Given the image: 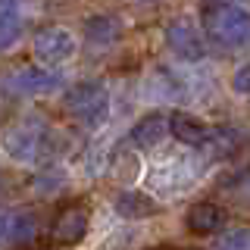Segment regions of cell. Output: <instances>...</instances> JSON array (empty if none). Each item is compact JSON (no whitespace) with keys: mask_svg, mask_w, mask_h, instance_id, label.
Masks as SVG:
<instances>
[{"mask_svg":"<svg viewBox=\"0 0 250 250\" xmlns=\"http://www.w3.org/2000/svg\"><path fill=\"white\" fill-rule=\"evenodd\" d=\"M203 31L219 47H241L250 41V10H244L241 3H207Z\"/></svg>","mask_w":250,"mask_h":250,"instance_id":"obj_1","label":"cell"},{"mask_svg":"<svg viewBox=\"0 0 250 250\" xmlns=\"http://www.w3.org/2000/svg\"><path fill=\"white\" fill-rule=\"evenodd\" d=\"M62 106H66V113L72 116L78 125H97L106 116L109 91H106V84H100V82H82L66 94Z\"/></svg>","mask_w":250,"mask_h":250,"instance_id":"obj_2","label":"cell"},{"mask_svg":"<svg viewBox=\"0 0 250 250\" xmlns=\"http://www.w3.org/2000/svg\"><path fill=\"white\" fill-rule=\"evenodd\" d=\"M31 50H35V60L41 62V66H62V62H69L75 57L78 41L69 28L47 25L31 38Z\"/></svg>","mask_w":250,"mask_h":250,"instance_id":"obj_3","label":"cell"},{"mask_svg":"<svg viewBox=\"0 0 250 250\" xmlns=\"http://www.w3.org/2000/svg\"><path fill=\"white\" fill-rule=\"evenodd\" d=\"M62 78L50 69H41V66H19L13 72L3 75L0 88L3 94H19V97H41V94H53L60 88Z\"/></svg>","mask_w":250,"mask_h":250,"instance_id":"obj_4","label":"cell"},{"mask_svg":"<svg viewBox=\"0 0 250 250\" xmlns=\"http://www.w3.org/2000/svg\"><path fill=\"white\" fill-rule=\"evenodd\" d=\"M0 147H3V153L10 156L13 163H19V166H35L47 150V141H44V131H35V128H28V125H13V128H3Z\"/></svg>","mask_w":250,"mask_h":250,"instance_id":"obj_5","label":"cell"},{"mask_svg":"<svg viewBox=\"0 0 250 250\" xmlns=\"http://www.w3.org/2000/svg\"><path fill=\"white\" fill-rule=\"evenodd\" d=\"M166 44H169V50L175 53L178 60H185V62H197V60L207 57L203 35L188 19H172L166 25Z\"/></svg>","mask_w":250,"mask_h":250,"instance_id":"obj_6","label":"cell"},{"mask_svg":"<svg viewBox=\"0 0 250 250\" xmlns=\"http://www.w3.org/2000/svg\"><path fill=\"white\" fill-rule=\"evenodd\" d=\"M53 241L57 244H66V247H72L78 244V241L88 234V209L82 207V203H69V207H62L57 219H53Z\"/></svg>","mask_w":250,"mask_h":250,"instance_id":"obj_7","label":"cell"},{"mask_svg":"<svg viewBox=\"0 0 250 250\" xmlns=\"http://www.w3.org/2000/svg\"><path fill=\"white\" fill-rule=\"evenodd\" d=\"M38 231V219L28 209H0V247L28 244Z\"/></svg>","mask_w":250,"mask_h":250,"instance_id":"obj_8","label":"cell"},{"mask_svg":"<svg viewBox=\"0 0 250 250\" xmlns=\"http://www.w3.org/2000/svg\"><path fill=\"white\" fill-rule=\"evenodd\" d=\"M185 225H188V231H191V234L207 238V234H216L225 225V213H222V207L213 203V200H197L191 209H188Z\"/></svg>","mask_w":250,"mask_h":250,"instance_id":"obj_9","label":"cell"},{"mask_svg":"<svg viewBox=\"0 0 250 250\" xmlns=\"http://www.w3.org/2000/svg\"><path fill=\"white\" fill-rule=\"evenodd\" d=\"M22 31H25V22H22L19 0H0V53L13 50Z\"/></svg>","mask_w":250,"mask_h":250,"instance_id":"obj_10","label":"cell"},{"mask_svg":"<svg viewBox=\"0 0 250 250\" xmlns=\"http://www.w3.org/2000/svg\"><path fill=\"white\" fill-rule=\"evenodd\" d=\"M169 135L178 138L188 147H203L209 141V128L197 119V116H191V113H175L169 119Z\"/></svg>","mask_w":250,"mask_h":250,"instance_id":"obj_11","label":"cell"},{"mask_svg":"<svg viewBox=\"0 0 250 250\" xmlns=\"http://www.w3.org/2000/svg\"><path fill=\"white\" fill-rule=\"evenodd\" d=\"M166 135H169V119L163 113H147L131 125V141L138 147H156Z\"/></svg>","mask_w":250,"mask_h":250,"instance_id":"obj_12","label":"cell"},{"mask_svg":"<svg viewBox=\"0 0 250 250\" xmlns=\"http://www.w3.org/2000/svg\"><path fill=\"white\" fill-rule=\"evenodd\" d=\"M119 35H122V22L116 19V16L100 13V16H91V19H84V38H88L91 44H97V47L113 44Z\"/></svg>","mask_w":250,"mask_h":250,"instance_id":"obj_13","label":"cell"},{"mask_svg":"<svg viewBox=\"0 0 250 250\" xmlns=\"http://www.w3.org/2000/svg\"><path fill=\"white\" fill-rule=\"evenodd\" d=\"M116 213L125 219H147L156 213V203L141 191H122L116 194Z\"/></svg>","mask_w":250,"mask_h":250,"instance_id":"obj_14","label":"cell"},{"mask_svg":"<svg viewBox=\"0 0 250 250\" xmlns=\"http://www.w3.org/2000/svg\"><path fill=\"white\" fill-rule=\"evenodd\" d=\"M219 247H234V250H250V229H234L216 241Z\"/></svg>","mask_w":250,"mask_h":250,"instance_id":"obj_15","label":"cell"},{"mask_svg":"<svg viewBox=\"0 0 250 250\" xmlns=\"http://www.w3.org/2000/svg\"><path fill=\"white\" fill-rule=\"evenodd\" d=\"M231 91H234V94H250V62H244V66L234 69V75H231Z\"/></svg>","mask_w":250,"mask_h":250,"instance_id":"obj_16","label":"cell"},{"mask_svg":"<svg viewBox=\"0 0 250 250\" xmlns=\"http://www.w3.org/2000/svg\"><path fill=\"white\" fill-rule=\"evenodd\" d=\"M207 3H241V6H247L250 0H207Z\"/></svg>","mask_w":250,"mask_h":250,"instance_id":"obj_17","label":"cell"}]
</instances>
